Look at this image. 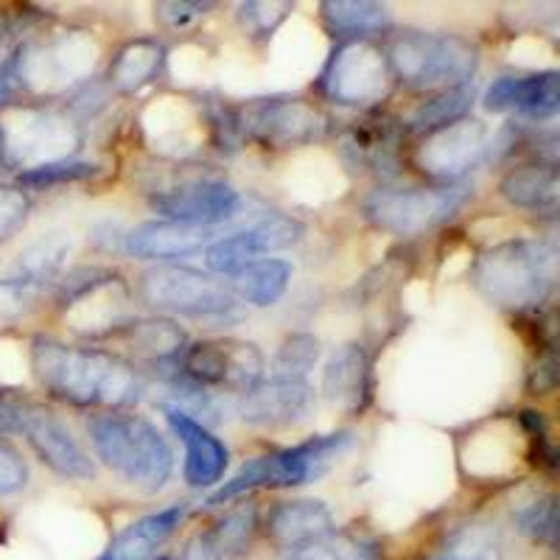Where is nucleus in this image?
<instances>
[{
    "instance_id": "1",
    "label": "nucleus",
    "mask_w": 560,
    "mask_h": 560,
    "mask_svg": "<svg viewBox=\"0 0 560 560\" xmlns=\"http://www.w3.org/2000/svg\"><path fill=\"white\" fill-rule=\"evenodd\" d=\"M32 370L45 393L73 407L124 409L143 395V378L127 359L51 337H34Z\"/></svg>"
},
{
    "instance_id": "2",
    "label": "nucleus",
    "mask_w": 560,
    "mask_h": 560,
    "mask_svg": "<svg viewBox=\"0 0 560 560\" xmlns=\"http://www.w3.org/2000/svg\"><path fill=\"white\" fill-rule=\"evenodd\" d=\"M96 457L124 482L143 490H160L172 479L174 452L168 440L140 415H98L88 423Z\"/></svg>"
},
{
    "instance_id": "3",
    "label": "nucleus",
    "mask_w": 560,
    "mask_h": 560,
    "mask_svg": "<svg viewBox=\"0 0 560 560\" xmlns=\"http://www.w3.org/2000/svg\"><path fill=\"white\" fill-rule=\"evenodd\" d=\"M474 283L502 308L538 306L555 283V249L527 238L497 244L474 264Z\"/></svg>"
},
{
    "instance_id": "4",
    "label": "nucleus",
    "mask_w": 560,
    "mask_h": 560,
    "mask_svg": "<svg viewBox=\"0 0 560 560\" xmlns=\"http://www.w3.org/2000/svg\"><path fill=\"white\" fill-rule=\"evenodd\" d=\"M353 443L350 432H334L319 434V438L306 440L300 446L280 448V452L264 454V457L247 459L222 488L208 499V504H224L233 499L244 497L249 490L261 488H294V485L314 482L323 477L339 457L345 448Z\"/></svg>"
},
{
    "instance_id": "5",
    "label": "nucleus",
    "mask_w": 560,
    "mask_h": 560,
    "mask_svg": "<svg viewBox=\"0 0 560 560\" xmlns=\"http://www.w3.org/2000/svg\"><path fill=\"white\" fill-rule=\"evenodd\" d=\"M393 77L412 90L465 88L477 73L479 54L468 39L454 34L407 32L393 39L387 57Z\"/></svg>"
},
{
    "instance_id": "6",
    "label": "nucleus",
    "mask_w": 560,
    "mask_h": 560,
    "mask_svg": "<svg viewBox=\"0 0 560 560\" xmlns=\"http://www.w3.org/2000/svg\"><path fill=\"white\" fill-rule=\"evenodd\" d=\"M471 191L465 185L443 188H382L364 202V217L393 236H420L446 224L465 208Z\"/></svg>"
},
{
    "instance_id": "7",
    "label": "nucleus",
    "mask_w": 560,
    "mask_h": 560,
    "mask_svg": "<svg viewBox=\"0 0 560 560\" xmlns=\"http://www.w3.org/2000/svg\"><path fill=\"white\" fill-rule=\"evenodd\" d=\"M140 298L152 308L197 319H238V303L230 289L191 267H154L140 278Z\"/></svg>"
},
{
    "instance_id": "8",
    "label": "nucleus",
    "mask_w": 560,
    "mask_h": 560,
    "mask_svg": "<svg viewBox=\"0 0 560 560\" xmlns=\"http://www.w3.org/2000/svg\"><path fill=\"white\" fill-rule=\"evenodd\" d=\"M96 62V39L84 32H65L43 45L20 48V84H26L28 90L43 93V96H54V93H62V90L90 79Z\"/></svg>"
},
{
    "instance_id": "9",
    "label": "nucleus",
    "mask_w": 560,
    "mask_h": 560,
    "mask_svg": "<svg viewBox=\"0 0 560 560\" xmlns=\"http://www.w3.org/2000/svg\"><path fill=\"white\" fill-rule=\"evenodd\" d=\"M0 138L7 163L26 168L68 160L82 143L77 124L54 109H14L7 121H0Z\"/></svg>"
},
{
    "instance_id": "10",
    "label": "nucleus",
    "mask_w": 560,
    "mask_h": 560,
    "mask_svg": "<svg viewBox=\"0 0 560 560\" xmlns=\"http://www.w3.org/2000/svg\"><path fill=\"white\" fill-rule=\"evenodd\" d=\"M177 376L202 389L244 395L261 382L264 353L242 339H208L179 353Z\"/></svg>"
},
{
    "instance_id": "11",
    "label": "nucleus",
    "mask_w": 560,
    "mask_h": 560,
    "mask_svg": "<svg viewBox=\"0 0 560 560\" xmlns=\"http://www.w3.org/2000/svg\"><path fill=\"white\" fill-rule=\"evenodd\" d=\"M389 88H393V68L387 54L364 39L339 45L323 73V93L345 107L382 102L387 98Z\"/></svg>"
},
{
    "instance_id": "12",
    "label": "nucleus",
    "mask_w": 560,
    "mask_h": 560,
    "mask_svg": "<svg viewBox=\"0 0 560 560\" xmlns=\"http://www.w3.org/2000/svg\"><path fill=\"white\" fill-rule=\"evenodd\" d=\"M236 127L267 149H292L323 138L328 118L300 98H261L238 113Z\"/></svg>"
},
{
    "instance_id": "13",
    "label": "nucleus",
    "mask_w": 560,
    "mask_h": 560,
    "mask_svg": "<svg viewBox=\"0 0 560 560\" xmlns=\"http://www.w3.org/2000/svg\"><path fill=\"white\" fill-rule=\"evenodd\" d=\"M149 202L168 222L210 228L236 217L242 210V194L228 179L188 177L158 191Z\"/></svg>"
},
{
    "instance_id": "14",
    "label": "nucleus",
    "mask_w": 560,
    "mask_h": 560,
    "mask_svg": "<svg viewBox=\"0 0 560 560\" xmlns=\"http://www.w3.org/2000/svg\"><path fill=\"white\" fill-rule=\"evenodd\" d=\"M490 152V132L477 118H459L448 127L429 132L418 147L420 172L440 183H457L482 163Z\"/></svg>"
},
{
    "instance_id": "15",
    "label": "nucleus",
    "mask_w": 560,
    "mask_h": 560,
    "mask_svg": "<svg viewBox=\"0 0 560 560\" xmlns=\"http://www.w3.org/2000/svg\"><path fill=\"white\" fill-rule=\"evenodd\" d=\"M300 236H303L300 222H294L289 217H280V213H267L264 219L249 224L247 230L213 238L210 247L205 249V264H208L210 272L236 275L238 269L258 261V255L292 247V244L300 242Z\"/></svg>"
},
{
    "instance_id": "16",
    "label": "nucleus",
    "mask_w": 560,
    "mask_h": 560,
    "mask_svg": "<svg viewBox=\"0 0 560 560\" xmlns=\"http://www.w3.org/2000/svg\"><path fill=\"white\" fill-rule=\"evenodd\" d=\"M20 434H26L28 446L37 452L51 471H57L65 479H93L96 477V465L88 457L79 440L73 438L68 427L62 423L59 415L51 409L39 407V404L26 401L20 412Z\"/></svg>"
},
{
    "instance_id": "17",
    "label": "nucleus",
    "mask_w": 560,
    "mask_h": 560,
    "mask_svg": "<svg viewBox=\"0 0 560 560\" xmlns=\"http://www.w3.org/2000/svg\"><path fill=\"white\" fill-rule=\"evenodd\" d=\"M314 409V387L308 382L269 378L242 395L236 412L244 423L261 429H287L306 420Z\"/></svg>"
},
{
    "instance_id": "18",
    "label": "nucleus",
    "mask_w": 560,
    "mask_h": 560,
    "mask_svg": "<svg viewBox=\"0 0 560 560\" xmlns=\"http://www.w3.org/2000/svg\"><path fill=\"white\" fill-rule=\"evenodd\" d=\"M163 415H166V423L177 440L185 446V482L191 488H210V485L222 482L224 471H228V446L217 434H210L208 427H202L199 420L188 418L179 409L163 404Z\"/></svg>"
},
{
    "instance_id": "19",
    "label": "nucleus",
    "mask_w": 560,
    "mask_h": 560,
    "mask_svg": "<svg viewBox=\"0 0 560 560\" xmlns=\"http://www.w3.org/2000/svg\"><path fill=\"white\" fill-rule=\"evenodd\" d=\"M560 77L555 70L499 77L485 90V107L490 113H518L527 118H552L560 107Z\"/></svg>"
},
{
    "instance_id": "20",
    "label": "nucleus",
    "mask_w": 560,
    "mask_h": 560,
    "mask_svg": "<svg viewBox=\"0 0 560 560\" xmlns=\"http://www.w3.org/2000/svg\"><path fill=\"white\" fill-rule=\"evenodd\" d=\"M213 242L210 228H197V224L168 222H143L127 236V253L143 261H179L202 253Z\"/></svg>"
},
{
    "instance_id": "21",
    "label": "nucleus",
    "mask_w": 560,
    "mask_h": 560,
    "mask_svg": "<svg viewBox=\"0 0 560 560\" xmlns=\"http://www.w3.org/2000/svg\"><path fill=\"white\" fill-rule=\"evenodd\" d=\"M370 359L362 345L350 342L334 350L323 370L325 401L345 415H359L370 401Z\"/></svg>"
},
{
    "instance_id": "22",
    "label": "nucleus",
    "mask_w": 560,
    "mask_h": 560,
    "mask_svg": "<svg viewBox=\"0 0 560 560\" xmlns=\"http://www.w3.org/2000/svg\"><path fill=\"white\" fill-rule=\"evenodd\" d=\"M255 527H258V510L255 504H242L194 535L185 544L179 560H247Z\"/></svg>"
},
{
    "instance_id": "23",
    "label": "nucleus",
    "mask_w": 560,
    "mask_h": 560,
    "mask_svg": "<svg viewBox=\"0 0 560 560\" xmlns=\"http://www.w3.org/2000/svg\"><path fill=\"white\" fill-rule=\"evenodd\" d=\"M185 504H168V508L149 513L129 524L127 529L115 535L107 552L98 560H154L160 547L177 533V527L185 518Z\"/></svg>"
},
{
    "instance_id": "24",
    "label": "nucleus",
    "mask_w": 560,
    "mask_h": 560,
    "mask_svg": "<svg viewBox=\"0 0 560 560\" xmlns=\"http://www.w3.org/2000/svg\"><path fill=\"white\" fill-rule=\"evenodd\" d=\"M267 529L275 544L294 549L334 533V516L325 502L317 499H292L275 504L267 518Z\"/></svg>"
},
{
    "instance_id": "25",
    "label": "nucleus",
    "mask_w": 560,
    "mask_h": 560,
    "mask_svg": "<svg viewBox=\"0 0 560 560\" xmlns=\"http://www.w3.org/2000/svg\"><path fill=\"white\" fill-rule=\"evenodd\" d=\"M289 280H292V264L280 261V258H264V261L238 269L233 275L230 292H233V298L249 303V306L267 308L275 306L287 294Z\"/></svg>"
},
{
    "instance_id": "26",
    "label": "nucleus",
    "mask_w": 560,
    "mask_h": 560,
    "mask_svg": "<svg viewBox=\"0 0 560 560\" xmlns=\"http://www.w3.org/2000/svg\"><path fill=\"white\" fill-rule=\"evenodd\" d=\"M115 334H121L135 353L152 362H177L185 350V331L172 319H127ZM113 334V337H115Z\"/></svg>"
},
{
    "instance_id": "27",
    "label": "nucleus",
    "mask_w": 560,
    "mask_h": 560,
    "mask_svg": "<svg viewBox=\"0 0 560 560\" xmlns=\"http://www.w3.org/2000/svg\"><path fill=\"white\" fill-rule=\"evenodd\" d=\"M499 191L510 205L524 210H555L558 208V172L555 166H524L513 168L499 183Z\"/></svg>"
},
{
    "instance_id": "28",
    "label": "nucleus",
    "mask_w": 560,
    "mask_h": 560,
    "mask_svg": "<svg viewBox=\"0 0 560 560\" xmlns=\"http://www.w3.org/2000/svg\"><path fill=\"white\" fill-rule=\"evenodd\" d=\"M70 247V236L65 233H51V236H43L39 242H34L32 247L23 249L14 264V269L9 275H14L18 280H23L26 287L37 289L43 292L59 272H62L65 261H68Z\"/></svg>"
},
{
    "instance_id": "29",
    "label": "nucleus",
    "mask_w": 560,
    "mask_h": 560,
    "mask_svg": "<svg viewBox=\"0 0 560 560\" xmlns=\"http://www.w3.org/2000/svg\"><path fill=\"white\" fill-rule=\"evenodd\" d=\"M325 23L345 37H370L393 26V14L384 3L370 0H328L323 3Z\"/></svg>"
},
{
    "instance_id": "30",
    "label": "nucleus",
    "mask_w": 560,
    "mask_h": 560,
    "mask_svg": "<svg viewBox=\"0 0 560 560\" xmlns=\"http://www.w3.org/2000/svg\"><path fill=\"white\" fill-rule=\"evenodd\" d=\"M163 65V45L158 39H135L124 45L109 65V82L121 93H135L158 77Z\"/></svg>"
},
{
    "instance_id": "31",
    "label": "nucleus",
    "mask_w": 560,
    "mask_h": 560,
    "mask_svg": "<svg viewBox=\"0 0 560 560\" xmlns=\"http://www.w3.org/2000/svg\"><path fill=\"white\" fill-rule=\"evenodd\" d=\"M471 102H474V90L468 88V84H465V88L443 90V93H438V96L429 98V102H423L418 109H415L412 118H409V129L420 135L438 132V129L465 118Z\"/></svg>"
},
{
    "instance_id": "32",
    "label": "nucleus",
    "mask_w": 560,
    "mask_h": 560,
    "mask_svg": "<svg viewBox=\"0 0 560 560\" xmlns=\"http://www.w3.org/2000/svg\"><path fill=\"white\" fill-rule=\"evenodd\" d=\"M283 560H382L378 549L359 535H323L317 541L289 549Z\"/></svg>"
},
{
    "instance_id": "33",
    "label": "nucleus",
    "mask_w": 560,
    "mask_h": 560,
    "mask_svg": "<svg viewBox=\"0 0 560 560\" xmlns=\"http://www.w3.org/2000/svg\"><path fill=\"white\" fill-rule=\"evenodd\" d=\"M319 359V342L312 334H292L280 342L272 359V376L287 382H306L308 370H314Z\"/></svg>"
},
{
    "instance_id": "34",
    "label": "nucleus",
    "mask_w": 560,
    "mask_h": 560,
    "mask_svg": "<svg viewBox=\"0 0 560 560\" xmlns=\"http://www.w3.org/2000/svg\"><path fill=\"white\" fill-rule=\"evenodd\" d=\"M98 174V166L93 163H82V160H59V163H48V166L26 168L20 172V185L26 188H54V185L65 183H79V179H88Z\"/></svg>"
},
{
    "instance_id": "35",
    "label": "nucleus",
    "mask_w": 560,
    "mask_h": 560,
    "mask_svg": "<svg viewBox=\"0 0 560 560\" xmlns=\"http://www.w3.org/2000/svg\"><path fill=\"white\" fill-rule=\"evenodd\" d=\"M348 149L357 154V160L362 163V166L376 168V172H382L387 163H393V154H395L393 138H389L387 127L353 129V135H350L348 140Z\"/></svg>"
},
{
    "instance_id": "36",
    "label": "nucleus",
    "mask_w": 560,
    "mask_h": 560,
    "mask_svg": "<svg viewBox=\"0 0 560 560\" xmlns=\"http://www.w3.org/2000/svg\"><path fill=\"white\" fill-rule=\"evenodd\" d=\"M518 524L535 541H555V499L538 497L518 510Z\"/></svg>"
},
{
    "instance_id": "37",
    "label": "nucleus",
    "mask_w": 560,
    "mask_h": 560,
    "mask_svg": "<svg viewBox=\"0 0 560 560\" xmlns=\"http://www.w3.org/2000/svg\"><path fill=\"white\" fill-rule=\"evenodd\" d=\"M28 210H32V202H28L26 194L20 188L0 185V242H7L26 228Z\"/></svg>"
},
{
    "instance_id": "38",
    "label": "nucleus",
    "mask_w": 560,
    "mask_h": 560,
    "mask_svg": "<svg viewBox=\"0 0 560 560\" xmlns=\"http://www.w3.org/2000/svg\"><path fill=\"white\" fill-rule=\"evenodd\" d=\"M37 289L26 287V283L14 278V275L0 278V319H12L20 317L23 312H28L34 300H37Z\"/></svg>"
},
{
    "instance_id": "39",
    "label": "nucleus",
    "mask_w": 560,
    "mask_h": 560,
    "mask_svg": "<svg viewBox=\"0 0 560 560\" xmlns=\"http://www.w3.org/2000/svg\"><path fill=\"white\" fill-rule=\"evenodd\" d=\"M28 482V468L23 463L14 446H9L7 438H0V497L18 493L26 488Z\"/></svg>"
},
{
    "instance_id": "40",
    "label": "nucleus",
    "mask_w": 560,
    "mask_h": 560,
    "mask_svg": "<svg viewBox=\"0 0 560 560\" xmlns=\"http://www.w3.org/2000/svg\"><path fill=\"white\" fill-rule=\"evenodd\" d=\"M289 9H292L289 3H244L242 20L253 34H267L269 28L278 26Z\"/></svg>"
},
{
    "instance_id": "41",
    "label": "nucleus",
    "mask_w": 560,
    "mask_h": 560,
    "mask_svg": "<svg viewBox=\"0 0 560 560\" xmlns=\"http://www.w3.org/2000/svg\"><path fill=\"white\" fill-rule=\"evenodd\" d=\"M208 9V3H160L158 14L168 28H185L202 18Z\"/></svg>"
},
{
    "instance_id": "42",
    "label": "nucleus",
    "mask_w": 560,
    "mask_h": 560,
    "mask_svg": "<svg viewBox=\"0 0 560 560\" xmlns=\"http://www.w3.org/2000/svg\"><path fill=\"white\" fill-rule=\"evenodd\" d=\"M23 398L0 389V432H18L20 412H23Z\"/></svg>"
},
{
    "instance_id": "43",
    "label": "nucleus",
    "mask_w": 560,
    "mask_h": 560,
    "mask_svg": "<svg viewBox=\"0 0 560 560\" xmlns=\"http://www.w3.org/2000/svg\"><path fill=\"white\" fill-rule=\"evenodd\" d=\"M18 88H23V84H20L18 54H14V57H9L7 62L0 65V104L7 102V98H12V93Z\"/></svg>"
},
{
    "instance_id": "44",
    "label": "nucleus",
    "mask_w": 560,
    "mask_h": 560,
    "mask_svg": "<svg viewBox=\"0 0 560 560\" xmlns=\"http://www.w3.org/2000/svg\"><path fill=\"white\" fill-rule=\"evenodd\" d=\"M7 163V154H3V138H0V166Z\"/></svg>"
},
{
    "instance_id": "45",
    "label": "nucleus",
    "mask_w": 560,
    "mask_h": 560,
    "mask_svg": "<svg viewBox=\"0 0 560 560\" xmlns=\"http://www.w3.org/2000/svg\"><path fill=\"white\" fill-rule=\"evenodd\" d=\"M0 39H3V23H0Z\"/></svg>"
}]
</instances>
